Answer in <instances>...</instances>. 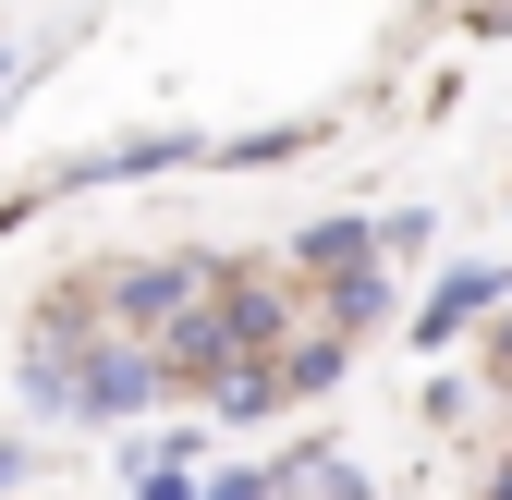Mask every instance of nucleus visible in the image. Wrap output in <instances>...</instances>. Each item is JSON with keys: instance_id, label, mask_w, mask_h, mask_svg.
Listing matches in <instances>:
<instances>
[{"instance_id": "obj_6", "label": "nucleus", "mask_w": 512, "mask_h": 500, "mask_svg": "<svg viewBox=\"0 0 512 500\" xmlns=\"http://www.w3.org/2000/svg\"><path fill=\"white\" fill-rule=\"evenodd\" d=\"M269 500H281V488H269ZM330 500H366V488H354V476H330Z\"/></svg>"}, {"instance_id": "obj_4", "label": "nucleus", "mask_w": 512, "mask_h": 500, "mask_svg": "<svg viewBox=\"0 0 512 500\" xmlns=\"http://www.w3.org/2000/svg\"><path fill=\"white\" fill-rule=\"evenodd\" d=\"M330 318H342V330H366V318H378V281H366V257H354V281L330 293Z\"/></svg>"}, {"instance_id": "obj_5", "label": "nucleus", "mask_w": 512, "mask_h": 500, "mask_svg": "<svg viewBox=\"0 0 512 500\" xmlns=\"http://www.w3.org/2000/svg\"><path fill=\"white\" fill-rule=\"evenodd\" d=\"M13 476H25V452H13V440H0V488H13Z\"/></svg>"}, {"instance_id": "obj_3", "label": "nucleus", "mask_w": 512, "mask_h": 500, "mask_svg": "<svg viewBox=\"0 0 512 500\" xmlns=\"http://www.w3.org/2000/svg\"><path fill=\"white\" fill-rule=\"evenodd\" d=\"M330 379H342V342H305V354L281 366V391H330Z\"/></svg>"}, {"instance_id": "obj_7", "label": "nucleus", "mask_w": 512, "mask_h": 500, "mask_svg": "<svg viewBox=\"0 0 512 500\" xmlns=\"http://www.w3.org/2000/svg\"><path fill=\"white\" fill-rule=\"evenodd\" d=\"M500 500H512V464H500Z\"/></svg>"}, {"instance_id": "obj_2", "label": "nucleus", "mask_w": 512, "mask_h": 500, "mask_svg": "<svg viewBox=\"0 0 512 500\" xmlns=\"http://www.w3.org/2000/svg\"><path fill=\"white\" fill-rule=\"evenodd\" d=\"M183 293H196V269H135V281H122V318H183Z\"/></svg>"}, {"instance_id": "obj_8", "label": "nucleus", "mask_w": 512, "mask_h": 500, "mask_svg": "<svg viewBox=\"0 0 512 500\" xmlns=\"http://www.w3.org/2000/svg\"><path fill=\"white\" fill-rule=\"evenodd\" d=\"M500 366H512V330H500Z\"/></svg>"}, {"instance_id": "obj_1", "label": "nucleus", "mask_w": 512, "mask_h": 500, "mask_svg": "<svg viewBox=\"0 0 512 500\" xmlns=\"http://www.w3.org/2000/svg\"><path fill=\"white\" fill-rule=\"evenodd\" d=\"M500 293H512L500 269H452V281H439V293L415 305V342H452V330H476V318H488Z\"/></svg>"}]
</instances>
